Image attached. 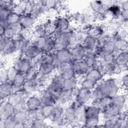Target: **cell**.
<instances>
[{
	"label": "cell",
	"instance_id": "cell-1",
	"mask_svg": "<svg viewBox=\"0 0 128 128\" xmlns=\"http://www.w3.org/2000/svg\"><path fill=\"white\" fill-rule=\"evenodd\" d=\"M119 82L114 78L104 80L96 84L92 90V98L99 99L105 96L113 97L116 94L120 88Z\"/></svg>",
	"mask_w": 128,
	"mask_h": 128
},
{
	"label": "cell",
	"instance_id": "cell-2",
	"mask_svg": "<svg viewBox=\"0 0 128 128\" xmlns=\"http://www.w3.org/2000/svg\"><path fill=\"white\" fill-rule=\"evenodd\" d=\"M72 31L73 30L70 28L66 31L60 32L55 35L54 39L56 44V50L70 48L71 34Z\"/></svg>",
	"mask_w": 128,
	"mask_h": 128
},
{
	"label": "cell",
	"instance_id": "cell-3",
	"mask_svg": "<svg viewBox=\"0 0 128 128\" xmlns=\"http://www.w3.org/2000/svg\"><path fill=\"white\" fill-rule=\"evenodd\" d=\"M32 65V60L22 56L15 60L13 66L18 70V72L24 74L31 68Z\"/></svg>",
	"mask_w": 128,
	"mask_h": 128
},
{
	"label": "cell",
	"instance_id": "cell-4",
	"mask_svg": "<svg viewBox=\"0 0 128 128\" xmlns=\"http://www.w3.org/2000/svg\"><path fill=\"white\" fill-rule=\"evenodd\" d=\"M52 54L54 58V64L56 68L61 62L72 60L71 54L69 48L56 50Z\"/></svg>",
	"mask_w": 128,
	"mask_h": 128
},
{
	"label": "cell",
	"instance_id": "cell-5",
	"mask_svg": "<svg viewBox=\"0 0 128 128\" xmlns=\"http://www.w3.org/2000/svg\"><path fill=\"white\" fill-rule=\"evenodd\" d=\"M64 80L60 74L52 78V80L46 89L48 92L58 95V94L63 90V83Z\"/></svg>",
	"mask_w": 128,
	"mask_h": 128
},
{
	"label": "cell",
	"instance_id": "cell-6",
	"mask_svg": "<svg viewBox=\"0 0 128 128\" xmlns=\"http://www.w3.org/2000/svg\"><path fill=\"white\" fill-rule=\"evenodd\" d=\"M15 111V108L7 100H4L0 101V120H4L13 116Z\"/></svg>",
	"mask_w": 128,
	"mask_h": 128
},
{
	"label": "cell",
	"instance_id": "cell-7",
	"mask_svg": "<svg viewBox=\"0 0 128 128\" xmlns=\"http://www.w3.org/2000/svg\"><path fill=\"white\" fill-rule=\"evenodd\" d=\"M71 54V60L74 62L83 60L86 52V50L80 44H77L69 48Z\"/></svg>",
	"mask_w": 128,
	"mask_h": 128
},
{
	"label": "cell",
	"instance_id": "cell-8",
	"mask_svg": "<svg viewBox=\"0 0 128 128\" xmlns=\"http://www.w3.org/2000/svg\"><path fill=\"white\" fill-rule=\"evenodd\" d=\"M92 98V91L86 88L81 87L77 90L76 102L81 105H85Z\"/></svg>",
	"mask_w": 128,
	"mask_h": 128
},
{
	"label": "cell",
	"instance_id": "cell-9",
	"mask_svg": "<svg viewBox=\"0 0 128 128\" xmlns=\"http://www.w3.org/2000/svg\"><path fill=\"white\" fill-rule=\"evenodd\" d=\"M43 105H56L58 103V96L46 90L42 92L38 96Z\"/></svg>",
	"mask_w": 128,
	"mask_h": 128
},
{
	"label": "cell",
	"instance_id": "cell-10",
	"mask_svg": "<svg viewBox=\"0 0 128 128\" xmlns=\"http://www.w3.org/2000/svg\"><path fill=\"white\" fill-rule=\"evenodd\" d=\"M53 24L55 35L60 32L66 31L70 28V20L66 18H58L56 20Z\"/></svg>",
	"mask_w": 128,
	"mask_h": 128
},
{
	"label": "cell",
	"instance_id": "cell-11",
	"mask_svg": "<svg viewBox=\"0 0 128 128\" xmlns=\"http://www.w3.org/2000/svg\"><path fill=\"white\" fill-rule=\"evenodd\" d=\"M14 116L17 122V125L16 128H23V124L29 118V110L26 108L16 110L15 111Z\"/></svg>",
	"mask_w": 128,
	"mask_h": 128
},
{
	"label": "cell",
	"instance_id": "cell-12",
	"mask_svg": "<svg viewBox=\"0 0 128 128\" xmlns=\"http://www.w3.org/2000/svg\"><path fill=\"white\" fill-rule=\"evenodd\" d=\"M42 54L41 50L32 43L22 52V54L24 56L32 61L38 58Z\"/></svg>",
	"mask_w": 128,
	"mask_h": 128
},
{
	"label": "cell",
	"instance_id": "cell-13",
	"mask_svg": "<svg viewBox=\"0 0 128 128\" xmlns=\"http://www.w3.org/2000/svg\"><path fill=\"white\" fill-rule=\"evenodd\" d=\"M112 102V97L110 96H105L99 99H94L92 103V105L98 107L102 113L111 105Z\"/></svg>",
	"mask_w": 128,
	"mask_h": 128
},
{
	"label": "cell",
	"instance_id": "cell-14",
	"mask_svg": "<svg viewBox=\"0 0 128 128\" xmlns=\"http://www.w3.org/2000/svg\"><path fill=\"white\" fill-rule=\"evenodd\" d=\"M14 92L12 82L8 81L0 84V94L1 100H7L8 98Z\"/></svg>",
	"mask_w": 128,
	"mask_h": 128
},
{
	"label": "cell",
	"instance_id": "cell-15",
	"mask_svg": "<svg viewBox=\"0 0 128 128\" xmlns=\"http://www.w3.org/2000/svg\"><path fill=\"white\" fill-rule=\"evenodd\" d=\"M90 68L83 60L76 62H73L72 69L75 72L76 76H85L88 71L90 70Z\"/></svg>",
	"mask_w": 128,
	"mask_h": 128
},
{
	"label": "cell",
	"instance_id": "cell-16",
	"mask_svg": "<svg viewBox=\"0 0 128 128\" xmlns=\"http://www.w3.org/2000/svg\"><path fill=\"white\" fill-rule=\"evenodd\" d=\"M64 110L60 106L56 104L49 119L54 124H56L64 116Z\"/></svg>",
	"mask_w": 128,
	"mask_h": 128
},
{
	"label": "cell",
	"instance_id": "cell-17",
	"mask_svg": "<svg viewBox=\"0 0 128 128\" xmlns=\"http://www.w3.org/2000/svg\"><path fill=\"white\" fill-rule=\"evenodd\" d=\"M114 62L118 67L120 70L128 68V52H122L120 53L115 58Z\"/></svg>",
	"mask_w": 128,
	"mask_h": 128
},
{
	"label": "cell",
	"instance_id": "cell-18",
	"mask_svg": "<svg viewBox=\"0 0 128 128\" xmlns=\"http://www.w3.org/2000/svg\"><path fill=\"white\" fill-rule=\"evenodd\" d=\"M122 110L111 104L101 114H102V116L106 120L108 119L116 118L119 116Z\"/></svg>",
	"mask_w": 128,
	"mask_h": 128
},
{
	"label": "cell",
	"instance_id": "cell-19",
	"mask_svg": "<svg viewBox=\"0 0 128 128\" xmlns=\"http://www.w3.org/2000/svg\"><path fill=\"white\" fill-rule=\"evenodd\" d=\"M42 104L38 96H35L28 98L26 101V108L28 110H34L40 108Z\"/></svg>",
	"mask_w": 128,
	"mask_h": 128
},
{
	"label": "cell",
	"instance_id": "cell-20",
	"mask_svg": "<svg viewBox=\"0 0 128 128\" xmlns=\"http://www.w3.org/2000/svg\"><path fill=\"white\" fill-rule=\"evenodd\" d=\"M87 36L98 38L104 34V28L100 26H89L85 30Z\"/></svg>",
	"mask_w": 128,
	"mask_h": 128
},
{
	"label": "cell",
	"instance_id": "cell-21",
	"mask_svg": "<svg viewBox=\"0 0 128 128\" xmlns=\"http://www.w3.org/2000/svg\"><path fill=\"white\" fill-rule=\"evenodd\" d=\"M103 76L100 70L95 68H90L85 75L84 78L91 80L97 84L102 79Z\"/></svg>",
	"mask_w": 128,
	"mask_h": 128
},
{
	"label": "cell",
	"instance_id": "cell-22",
	"mask_svg": "<svg viewBox=\"0 0 128 128\" xmlns=\"http://www.w3.org/2000/svg\"><path fill=\"white\" fill-rule=\"evenodd\" d=\"M40 86L36 79H29L26 80L22 89L28 94L38 90Z\"/></svg>",
	"mask_w": 128,
	"mask_h": 128
},
{
	"label": "cell",
	"instance_id": "cell-23",
	"mask_svg": "<svg viewBox=\"0 0 128 128\" xmlns=\"http://www.w3.org/2000/svg\"><path fill=\"white\" fill-rule=\"evenodd\" d=\"M36 20L30 14L21 15L19 22L22 24L24 30H30L36 22Z\"/></svg>",
	"mask_w": 128,
	"mask_h": 128
},
{
	"label": "cell",
	"instance_id": "cell-24",
	"mask_svg": "<svg viewBox=\"0 0 128 128\" xmlns=\"http://www.w3.org/2000/svg\"><path fill=\"white\" fill-rule=\"evenodd\" d=\"M38 72L39 76H48L50 75L56 69L54 64H40L38 65Z\"/></svg>",
	"mask_w": 128,
	"mask_h": 128
},
{
	"label": "cell",
	"instance_id": "cell-25",
	"mask_svg": "<svg viewBox=\"0 0 128 128\" xmlns=\"http://www.w3.org/2000/svg\"><path fill=\"white\" fill-rule=\"evenodd\" d=\"M26 80V78L24 74L22 73H18L12 84L14 88V92H20L23 90V86Z\"/></svg>",
	"mask_w": 128,
	"mask_h": 128
},
{
	"label": "cell",
	"instance_id": "cell-26",
	"mask_svg": "<svg viewBox=\"0 0 128 128\" xmlns=\"http://www.w3.org/2000/svg\"><path fill=\"white\" fill-rule=\"evenodd\" d=\"M74 90H62L58 95V103L65 104L70 101L73 96Z\"/></svg>",
	"mask_w": 128,
	"mask_h": 128
},
{
	"label": "cell",
	"instance_id": "cell-27",
	"mask_svg": "<svg viewBox=\"0 0 128 128\" xmlns=\"http://www.w3.org/2000/svg\"><path fill=\"white\" fill-rule=\"evenodd\" d=\"M118 2V1L112 2V4H110L108 10V13H110L112 16L116 20L120 18L122 12L120 2L119 3Z\"/></svg>",
	"mask_w": 128,
	"mask_h": 128
},
{
	"label": "cell",
	"instance_id": "cell-28",
	"mask_svg": "<svg viewBox=\"0 0 128 128\" xmlns=\"http://www.w3.org/2000/svg\"><path fill=\"white\" fill-rule=\"evenodd\" d=\"M34 60H36V61H35L34 64H33L38 65L39 64L44 63L51 64H54V56L52 53H42L38 58H37Z\"/></svg>",
	"mask_w": 128,
	"mask_h": 128
},
{
	"label": "cell",
	"instance_id": "cell-29",
	"mask_svg": "<svg viewBox=\"0 0 128 128\" xmlns=\"http://www.w3.org/2000/svg\"><path fill=\"white\" fill-rule=\"evenodd\" d=\"M53 36H48L46 38V42L42 50V53H52L56 50L55 41Z\"/></svg>",
	"mask_w": 128,
	"mask_h": 128
},
{
	"label": "cell",
	"instance_id": "cell-30",
	"mask_svg": "<svg viewBox=\"0 0 128 128\" xmlns=\"http://www.w3.org/2000/svg\"><path fill=\"white\" fill-rule=\"evenodd\" d=\"M126 102V96L125 94H120L112 97V102L111 104L122 110L124 107Z\"/></svg>",
	"mask_w": 128,
	"mask_h": 128
},
{
	"label": "cell",
	"instance_id": "cell-31",
	"mask_svg": "<svg viewBox=\"0 0 128 128\" xmlns=\"http://www.w3.org/2000/svg\"><path fill=\"white\" fill-rule=\"evenodd\" d=\"M101 114L100 110L96 106L91 105L90 106H84V114L86 118L98 117Z\"/></svg>",
	"mask_w": 128,
	"mask_h": 128
},
{
	"label": "cell",
	"instance_id": "cell-32",
	"mask_svg": "<svg viewBox=\"0 0 128 128\" xmlns=\"http://www.w3.org/2000/svg\"><path fill=\"white\" fill-rule=\"evenodd\" d=\"M17 51L16 46L14 41L11 39L6 44L2 50L0 51L1 54H4V56L10 55L12 54Z\"/></svg>",
	"mask_w": 128,
	"mask_h": 128
},
{
	"label": "cell",
	"instance_id": "cell-33",
	"mask_svg": "<svg viewBox=\"0 0 128 128\" xmlns=\"http://www.w3.org/2000/svg\"><path fill=\"white\" fill-rule=\"evenodd\" d=\"M97 38L87 36L81 42L80 44L86 50L94 48L96 46Z\"/></svg>",
	"mask_w": 128,
	"mask_h": 128
},
{
	"label": "cell",
	"instance_id": "cell-34",
	"mask_svg": "<svg viewBox=\"0 0 128 128\" xmlns=\"http://www.w3.org/2000/svg\"><path fill=\"white\" fill-rule=\"evenodd\" d=\"M78 82L76 77L64 80L63 83V90H74L76 88Z\"/></svg>",
	"mask_w": 128,
	"mask_h": 128
},
{
	"label": "cell",
	"instance_id": "cell-35",
	"mask_svg": "<svg viewBox=\"0 0 128 128\" xmlns=\"http://www.w3.org/2000/svg\"><path fill=\"white\" fill-rule=\"evenodd\" d=\"M72 64L73 62L72 60L64 62L59 64L56 68L58 74L60 75L66 70L72 68Z\"/></svg>",
	"mask_w": 128,
	"mask_h": 128
},
{
	"label": "cell",
	"instance_id": "cell-36",
	"mask_svg": "<svg viewBox=\"0 0 128 128\" xmlns=\"http://www.w3.org/2000/svg\"><path fill=\"white\" fill-rule=\"evenodd\" d=\"M24 75L26 80L36 79L39 76L38 65L33 64L31 68L26 74H24Z\"/></svg>",
	"mask_w": 128,
	"mask_h": 128
},
{
	"label": "cell",
	"instance_id": "cell-37",
	"mask_svg": "<svg viewBox=\"0 0 128 128\" xmlns=\"http://www.w3.org/2000/svg\"><path fill=\"white\" fill-rule=\"evenodd\" d=\"M114 42L115 44L116 50L120 52H127L128 43L126 40L118 39Z\"/></svg>",
	"mask_w": 128,
	"mask_h": 128
},
{
	"label": "cell",
	"instance_id": "cell-38",
	"mask_svg": "<svg viewBox=\"0 0 128 128\" xmlns=\"http://www.w3.org/2000/svg\"><path fill=\"white\" fill-rule=\"evenodd\" d=\"M99 116L86 118L84 121L83 127L96 128L99 124Z\"/></svg>",
	"mask_w": 128,
	"mask_h": 128
},
{
	"label": "cell",
	"instance_id": "cell-39",
	"mask_svg": "<svg viewBox=\"0 0 128 128\" xmlns=\"http://www.w3.org/2000/svg\"><path fill=\"white\" fill-rule=\"evenodd\" d=\"M55 106V105H54ZM54 106V105H43L40 108L42 115L44 119L49 118L53 110Z\"/></svg>",
	"mask_w": 128,
	"mask_h": 128
},
{
	"label": "cell",
	"instance_id": "cell-40",
	"mask_svg": "<svg viewBox=\"0 0 128 128\" xmlns=\"http://www.w3.org/2000/svg\"><path fill=\"white\" fill-rule=\"evenodd\" d=\"M6 71L8 80L10 82H12L17 74L19 73L18 72L14 66H10L8 67L6 69Z\"/></svg>",
	"mask_w": 128,
	"mask_h": 128
},
{
	"label": "cell",
	"instance_id": "cell-41",
	"mask_svg": "<svg viewBox=\"0 0 128 128\" xmlns=\"http://www.w3.org/2000/svg\"><path fill=\"white\" fill-rule=\"evenodd\" d=\"M2 120L4 128H16L17 125V122L14 118V115L10 116L4 120Z\"/></svg>",
	"mask_w": 128,
	"mask_h": 128
},
{
	"label": "cell",
	"instance_id": "cell-42",
	"mask_svg": "<svg viewBox=\"0 0 128 128\" xmlns=\"http://www.w3.org/2000/svg\"><path fill=\"white\" fill-rule=\"evenodd\" d=\"M128 119L127 118H124L118 116L116 118L114 125V128H128Z\"/></svg>",
	"mask_w": 128,
	"mask_h": 128
},
{
	"label": "cell",
	"instance_id": "cell-43",
	"mask_svg": "<svg viewBox=\"0 0 128 128\" xmlns=\"http://www.w3.org/2000/svg\"><path fill=\"white\" fill-rule=\"evenodd\" d=\"M46 37L44 36H37L36 38L32 42V44L38 47L42 51V50L46 42Z\"/></svg>",
	"mask_w": 128,
	"mask_h": 128
},
{
	"label": "cell",
	"instance_id": "cell-44",
	"mask_svg": "<svg viewBox=\"0 0 128 128\" xmlns=\"http://www.w3.org/2000/svg\"><path fill=\"white\" fill-rule=\"evenodd\" d=\"M97 58H98L96 56L86 54L83 60V61L86 62L87 65L91 68Z\"/></svg>",
	"mask_w": 128,
	"mask_h": 128
},
{
	"label": "cell",
	"instance_id": "cell-45",
	"mask_svg": "<svg viewBox=\"0 0 128 128\" xmlns=\"http://www.w3.org/2000/svg\"><path fill=\"white\" fill-rule=\"evenodd\" d=\"M20 16H21L20 14L13 11L8 17L7 20L9 22L10 24L11 25L14 24L19 22L20 18Z\"/></svg>",
	"mask_w": 128,
	"mask_h": 128
},
{
	"label": "cell",
	"instance_id": "cell-46",
	"mask_svg": "<svg viewBox=\"0 0 128 128\" xmlns=\"http://www.w3.org/2000/svg\"><path fill=\"white\" fill-rule=\"evenodd\" d=\"M13 12L9 8L0 6V20H6Z\"/></svg>",
	"mask_w": 128,
	"mask_h": 128
},
{
	"label": "cell",
	"instance_id": "cell-47",
	"mask_svg": "<svg viewBox=\"0 0 128 128\" xmlns=\"http://www.w3.org/2000/svg\"><path fill=\"white\" fill-rule=\"evenodd\" d=\"M60 76L64 80H66L76 76V74L74 70L72 68L66 70Z\"/></svg>",
	"mask_w": 128,
	"mask_h": 128
},
{
	"label": "cell",
	"instance_id": "cell-48",
	"mask_svg": "<svg viewBox=\"0 0 128 128\" xmlns=\"http://www.w3.org/2000/svg\"><path fill=\"white\" fill-rule=\"evenodd\" d=\"M96 84L94 83V82L84 78L81 83V87L86 88L92 90L94 88Z\"/></svg>",
	"mask_w": 128,
	"mask_h": 128
},
{
	"label": "cell",
	"instance_id": "cell-49",
	"mask_svg": "<svg viewBox=\"0 0 128 128\" xmlns=\"http://www.w3.org/2000/svg\"><path fill=\"white\" fill-rule=\"evenodd\" d=\"M44 120V118H36V119H34L32 128H43L48 127L46 123L45 122Z\"/></svg>",
	"mask_w": 128,
	"mask_h": 128
},
{
	"label": "cell",
	"instance_id": "cell-50",
	"mask_svg": "<svg viewBox=\"0 0 128 128\" xmlns=\"http://www.w3.org/2000/svg\"><path fill=\"white\" fill-rule=\"evenodd\" d=\"M60 3L59 1L56 0H48L45 1L44 6L46 10H50L55 8Z\"/></svg>",
	"mask_w": 128,
	"mask_h": 128
},
{
	"label": "cell",
	"instance_id": "cell-51",
	"mask_svg": "<svg viewBox=\"0 0 128 128\" xmlns=\"http://www.w3.org/2000/svg\"><path fill=\"white\" fill-rule=\"evenodd\" d=\"M102 3V1H92L90 2V6L94 13L96 14L98 12Z\"/></svg>",
	"mask_w": 128,
	"mask_h": 128
},
{
	"label": "cell",
	"instance_id": "cell-52",
	"mask_svg": "<svg viewBox=\"0 0 128 128\" xmlns=\"http://www.w3.org/2000/svg\"><path fill=\"white\" fill-rule=\"evenodd\" d=\"M16 34V33L14 30L10 27V26L9 27L5 29L3 36L9 39H12Z\"/></svg>",
	"mask_w": 128,
	"mask_h": 128
},
{
	"label": "cell",
	"instance_id": "cell-53",
	"mask_svg": "<svg viewBox=\"0 0 128 128\" xmlns=\"http://www.w3.org/2000/svg\"><path fill=\"white\" fill-rule=\"evenodd\" d=\"M10 26L14 30L16 34H20L24 30V28L20 22L11 24Z\"/></svg>",
	"mask_w": 128,
	"mask_h": 128
},
{
	"label": "cell",
	"instance_id": "cell-54",
	"mask_svg": "<svg viewBox=\"0 0 128 128\" xmlns=\"http://www.w3.org/2000/svg\"><path fill=\"white\" fill-rule=\"evenodd\" d=\"M0 84L8 81L6 69H5L4 68H0Z\"/></svg>",
	"mask_w": 128,
	"mask_h": 128
},
{
	"label": "cell",
	"instance_id": "cell-55",
	"mask_svg": "<svg viewBox=\"0 0 128 128\" xmlns=\"http://www.w3.org/2000/svg\"><path fill=\"white\" fill-rule=\"evenodd\" d=\"M116 118L106 120L103 124L104 128H114Z\"/></svg>",
	"mask_w": 128,
	"mask_h": 128
},
{
	"label": "cell",
	"instance_id": "cell-56",
	"mask_svg": "<svg viewBox=\"0 0 128 128\" xmlns=\"http://www.w3.org/2000/svg\"><path fill=\"white\" fill-rule=\"evenodd\" d=\"M11 39H9L4 36H0V51L2 50L4 46L6 45V44Z\"/></svg>",
	"mask_w": 128,
	"mask_h": 128
},
{
	"label": "cell",
	"instance_id": "cell-57",
	"mask_svg": "<svg viewBox=\"0 0 128 128\" xmlns=\"http://www.w3.org/2000/svg\"><path fill=\"white\" fill-rule=\"evenodd\" d=\"M34 119L28 118L27 120L23 124V128H32Z\"/></svg>",
	"mask_w": 128,
	"mask_h": 128
},
{
	"label": "cell",
	"instance_id": "cell-58",
	"mask_svg": "<svg viewBox=\"0 0 128 128\" xmlns=\"http://www.w3.org/2000/svg\"><path fill=\"white\" fill-rule=\"evenodd\" d=\"M122 85L127 90L128 85V76L127 74H126L123 76L121 80Z\"/></svg>",
	"mask_w": 128,
	"mask_h": 128
},
{
	"label": "cell",
	"instance_id": "cell-59",
	"mask_svg": "<svg viewBox=\"0 0 128 128\" xmlns=\"http://www.w3.org/2000/svg\"><path fill=\"white\" fill-rule=\"evenodd\" d=\"M120 6L122 10L128 11V0L120 1Z\"/></svg>",
	"mask_w": 128,
	"mask_h": 128
},
{
	"label": "cell",
	"instance_id": "cell-60",
	"mask_svg": "<svg viewBox=\"0 0 128 128\" xmlns=\"http://www.w3.org/2000/svg\"><path fill=\"white\" fill-rule=\"evenodd\" d=\"M0 26H2L5 29L10 26L9 22L6 20H0Z\"/></svg>",
	"mask_w": 128,
	"mask_h": 128
},
{
	"label": "cell",
	"instance_id": "cell-61",
	"mask_svg": "<svg viewBox=\"0 0 128 128\" xmlns=\"http://www.w3.org/2000/svg\"><path fill=\"white\" fill-rule=\"evenodd\" d=\"M5 30V28L2 27V26H0V36H2L4 34Z\"/></svg>",
	"mask_w": 128,
	"mask_h": 128
}]
</instances>
